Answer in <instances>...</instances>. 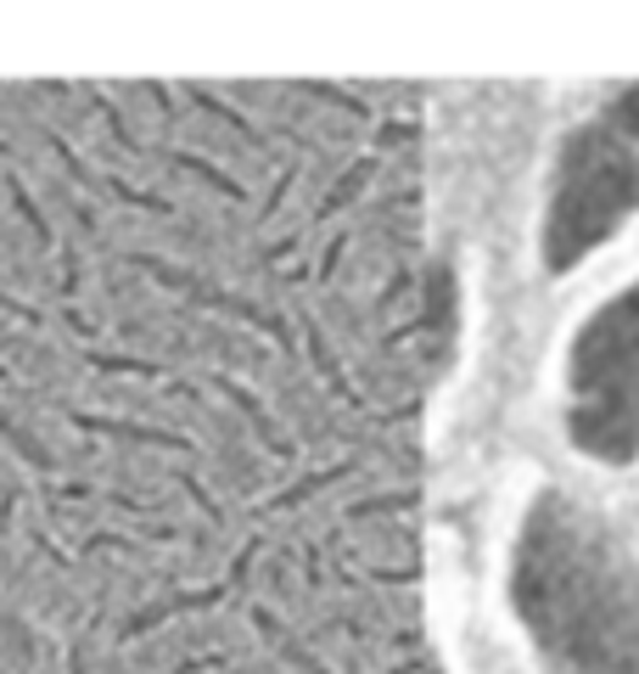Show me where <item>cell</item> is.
<instances>
[{
  "label": "cell",
  "instance_id": "cell-1",
  "mask_svg": "<svg viewBox=\"0 0 639 674\" xmlns=\"http://www.w3.org/2000/svg\"><path fill=\"white\" fill-rule=\"evenodd\" d=\"M499 602L538 674H639V545L573 489L516 500Z\"/></svg>",
  "mask_w": 639,
  "mask_h": 674
},
{
  "label": "cell",
  "instance_id": "cell-3",
  "mask_svg": "<svg viewBox=\"0 0 639 674\" xmlns=\"http://www.w3.org/2000/svg\"><path fill=\"white\" fill-rule=\"evenodd\" d=\"M561 433L589 467L622 472L639 461V276L589 304L567 337Z\"/></svg>",
  "mask_w": 639,
  "mask_h": 674
},
{
  "label": "cell",
  "instance_id": "cell-2",
  "mask_svg": "<svg viewBox=\"0 0 639 674\" xmlns=\"http://www.w3.org/2000/svg\"><path fill=\"white\" fill-rule=\"evenodd\" d=\"M639 219V84L600 96L561 130L538 203V270L578 276Z\"/></svg>",
  "mask_w": 639,
  "mask_h": 674
}]
</instances>
